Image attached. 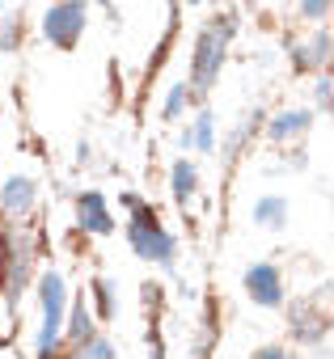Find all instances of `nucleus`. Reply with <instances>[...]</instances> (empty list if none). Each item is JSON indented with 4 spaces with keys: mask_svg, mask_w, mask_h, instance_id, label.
Returning <instances> with one entry per match:
<instances>
[{
    "mask_svg": "<svg viewBox=\"0 0 334 359\" xmlns=\"http://www.w3.org/2000/svg\"><path fill=\"white\" fill-rule=\"evenodd\" d=\"M317 106H321V114L330 110V81H326V76L317 81Z\"/></svg>",
    "mask_w": 334,
    "mask_h": 359,
    "instance_id": "412c9836",
    "label": "nucleus"
},
{
    "mask_svg": "<svg viewBox=\"0 0 334 359\" xmlns=\"http://www.w3.org/2000/svg\"><path fill=\"white\" fill-rule=\"evenodd\" d=\"M30 258H34V254H30L26 241L13 245V241L5 237V266H9V296H13V300L22 296V287H26V279H30Z\"/></svg>",
    "mask_w": 334,
    "mask_h": 359,
    "instance_id": "6e6552de",
    "label": "nucleus"
},
{
    "mask_svg": "<svg viewBox=\"0 0 334 359\" xmlns=\"http://www.w3.org/2000/svg\"><path fill=\"white\" fill-rule=\"evenodd\" d=\"M330 13V0H300V18H309V22H321Z\"/></svg>",
    "mask_w": 334,
    "mask_h": 359,
    "instance_id": "6ab92c4d",
    "label": "nucleus"
},
{
    "mask_svg": "<svg viewBox=\"0 0 334 359\" xmlns=\"http://www.w3.org/2000/svg\"><path fill=\"white\" fill-rule=\"evenodd\" d=\"M187 102H191V89H187V81H182V85H174L170 93H165V106H161V114H165V118H182Z\"/></svg>",
    "mask_w": 334,
    "mask_h": 359,
    "instance_id": "a211bd4d",
    "label": "nucleus"
},
{
    "mask_svg": "<svg viewBox=\"0 0 334 359\" xmlns=\"http://www.w3.org/2000/svg\"><path fill=\"white\" fill-rule=\"evenodd\" d=\"M152 359H165V346H161V338H152Z\"/></svg>",
    "mask_w": 334,
    "mask_h": 359,
    "instance_id": "4be33fe9",
    "label": "nucleus"
},
{
    "mask_svg": "<svg viewBox=\"0 0 334 359\" xmlns=\"http://www.w3.org/2000/svg\"><path fill=\"white\" fill-rule=\"evenodd\" d=\"M246 296L262 309H279L283 304V279H279V266L271 262H254L246 271Z\"/></svg>",
    "mask_w": 334,
    "mask_h": 359,
    "instance_id": "39448f33",
    "label": "nucleus"
},
{
    "mask_svg": "<svg viewBox=\"0 0 334 359\" xmlns=\"http://www.w3.org/2000/svg\"><path fill=\"white\" fill-rule=\"evenodd\" d=\"M0 5H5V0H0Z\"/></svg>",
    "mask_w": 334,
    "mask_h": 359,
    "instance_id": "5701e85b",
    "label": "nucleus"
},
{
    "mask_svg": "<svg viewBox=\"0 0 334 359\" xmlns=\"http://www.w3.org/2000/svg\"><path fill=\"white\" fill-rule=\"evenodd\" d=\"M76 224H81L85 233H98V237L114 233V216H110V203L102 199V191L76 195Z\"/></svg>",
    "mask_w": 334,
    "mask_h": 359,
    "instance_id": "423d86ee",
    "label": "nucleus"
},
{
    "mask_svg": "<svg viewBox=\"0 0 334 359\" xmlns=\"http://www.w3.org/2000/svg\"><path fill=\"white\" fill-rule=\"evenodd\" d=\"M254 224H262V229H283V224H288V199H279V195L258 199V203H254Z\"/></svg>",
    "mask_w": 334,
    "mask_h": 359,
    "instance_id": "f8f14e48",
    "label": "nucleus"
},
{
    "mask_svg": "<svg viewBox=\"0 0 334 359\" xmlns=\"http://www.w3.org/2000/svg\"><path fill=\"white\" fill-rule=\"evenodd\" d=\"M233 30H237V22L229 18V22H216V26H208V30L199 34V43H195V55H191V85H195L199 93H208V89L216 85V76H220V64H225V51H229V39H233Z\"/></svg>",
    "mask_w": 334,
    "mask_h": 359,
    "instance_id": "f03ea898",
    "label": "nucleus"
},
{
    "mask_svg": "<svg viewBox=\"0 0 334 359\" xmlns=\"http://www.w3.org/2000/svg\"><path fill=\"white\" fill-rule=\"evenodd\" d=\"M34 182L30 177H9L5 182V191H0V208H5L9 216H26L30 208H34Z\"/></svg>",
    "mask_w": 334,
    "mask_h": 359,
    "instance_id": "1a4fd4ad",
    "label": "nucleus"
},
{
    "mask_svg": "<svg viewBox=\"0 0 334 359\" xmlns=\"http://www.w3.org/2000/svg\"><path fill=\"white\" fill-rule=\"evenodd\" d=\"M313 127V114L309 110H283V114H275L271 118V140H296V135H305Z\"/></svg>",
    "mask_w": 334,
    "mask_h": 359,
    "instance_id": "9b49d317",
    "label": "nucleus"
},
{
    "mask_svg": "<svg viewBox=\"0 0 334 359\" xmlns=\"http://www.w3.org/2000/svg\"><path fill=\"white\" fill-rule=\"evenodd\" d=\"M85 22H89V5H85V0H60V5H51L47 18H43V34H47L51 47L72 51L81 43V34H85Z\"/></svg>",
    "mask_w": 334,
    "mask_h": 359,
    "instance_id": "20e7f679",
    "label": "nucleus"
},
{
    "mask_svg": "<svg viewBox=\"0 0 334 359\" xmlns=\"http://www.w3.org/2000/svg\"><path fill=\"white\" fill-rule=\"evenodd\" d=\"M64 330L81 342L85 334H93V313H89V304H85V296L81 300H72V313H64Z\"/></svg>",
    "mask_w": 334,
    "mask_h": 359,
    "instance_id": "2eb2a0df",
    "label": "nucleus"
},
{
    "mask_svg": "<svg viewBox=\"0 0 334 359\" xmlns=\"http://www.w3.org/2000/svg\"><path fill=\"white\" fill-rule=\"evenodd\" d=\"M288 317H292V334H296L300 342H321V338H326V317L313 309V300L292 304Z\"/></svg>",
    "mask_w": 334,
    "mask_h": 359,
    "instance_id": "0eeeda50",
    "label": "nucleus"
},
{
    "mask_svg": "<svg viewBox=\"0 0 334 359\" xmlns=\"http://www.w3.org/2000/svg\"><path fill=\"white\" fill-rule=\"evenodd\" d=\"M39 300H43V330H39V359H55L60 334H64V313H68V287L55 271L39 279Z\"/></svg>",
    "mask_w": 334,
    "mask_h": 359,
    "instance_id": "7ed1b4c3",
    "label": "nucleus"
},
{
    "mask_svg": "<svg viewBox=\"0 0 334 359\" xmlns=\"http://www.w3.org/2000/svg\"><path fill=\"white\" fill-rule=\"evenodd\" d=\"M170 182H174V199H178V203H187V199L195 195V187H199V173H195V165H191V161H174Z\"/></svg>",
    "mask_w": 334,
    "mask_h": 359,
    "instance_id": "4468645a",
    "label": "nucleus"
},
{
    "mask_svg": "<svg viewBox=\"0 0 334 359\" xmlns=\"http://www.w3.org/2000/svg\"><path fill=\"white\" fill-rule=\"evenodd\" d=\"M254 359H296V355H292V351H283V346H262Z\"/></svg>",
    "mask_w": 334,
    "mask_h": 359,
    "instance_id": "aec40b11",
    "label": "nucleus"
},
{
    "mask_svg": "<svg viewBox=\"0 0 334 359\" xmlns=\"http://www.w3.org/2000/svg\"><path fill=\"white\" fill-rule=\"evenodd\" d=\"M93 300H98V317L110 321L119 313V300H114V283L110 279H93Z\"/></svg>",
    "mask_w": 334,
    "mask_h": 359,
    "instance_id": "f3484780",
    "label": "nucleus"
},
{
    "mask_svg": "<svg viewBox=\"0 0 334 359\" xmlns=\"http://www.w3.org/2000/svg\"><path fill=\"white\" fill-rule=\"evenodd\" d=\"M72 359H114V342L102 338V334H85L76 342V355Z\"/></svg>",
    "mask_w": 334,
    "mask_h": 359,
    "instance_id": "dca6fc26",
    "label": "nucleus"
},
{
    "mask_svg": "<svg viewBox=\"0 0 334 359\" xmlns=\"http://www.w3.org/2000/svg\"><path fill=\"white\" fill-rule=\"evenodd\" d=\"M212 144H216V118L203 110V114L195 118V127L182 135V148H195V152H212Z\"/></svg>",
    "mask_w": 334,
    "mask_h": 359,
    "instance_id": "ddd939ff",
    "label": "nucleus"
},
{
    "mask_svg": "<svg viewBox=\"0 0 334 359\" xmlns=\"http://www.w3.org/2000/svg\"><path fill=\"white\" fill-rule=\"evenodd\" d=\"M127 241H131V250H135L144 262L174 266L178 241H174V233H170V229L156 220V212H152V208H144V203L135 208V216L127 220Z\"/></svg>",
    "mask_w": 334,
    "mask_h": 359,
    "instance_id": "f257e3e1",
    "label": "nucleus"
},
{
    "mask_svg": "<svg viewBox=\"0 0 334 359\" xmlns=\"http://www.w3.org/2000/svg\"><path fill=\"white\" fill-rule=\"evenodd\" d=\"M326 60H330V34H326V30H321V34H313L305 47H296V51H292V64H296L300 72H313V68H321Z\"/></svg>",
    "mask_w": 334,
    "mask_h": 359,
    "instance_id": "9d476101",
    "label": "nucleus"
}]
</instances>
